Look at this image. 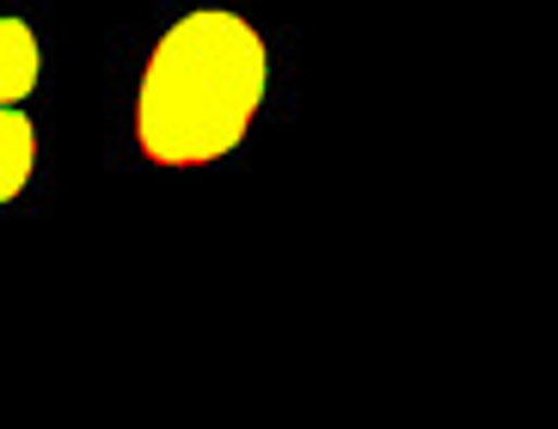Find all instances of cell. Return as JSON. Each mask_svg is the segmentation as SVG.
Here are the masks:
<instances>
[{"label":"cell","mask_w":558,"mask_h":429,"mask_svg":"<svg viewBox=\"0 0 558 429\" xmlns=\"http://www.w3.org/2000/svg\"><path fill=\"white\" fill-rule=\"evenodd\" d=\"M270 81L264 37L240 13H184L154 44L142 99H135V142L160 166H209L240 148Z\"/></svg>","instance_id":"cell-1"},{"label":"cell","mask_w":558,"mask_h":429,"mask_svg":"<svg viewBox=\"0 0 558 429\" xmlns=\"http://www.w3.org/2000/svg\"><path fill=\"white\" fill-rule=\"evenodd\" d=\"M37 166V130L32 117L19 111V105H0V203H13L25 191Z\"/></svg>","instance_id":"cell-2"},{"label":"cell","mask_w":558,"mask_h":429,"mask_svg":"<svg viewBox=\"0 0 558 429\" xmlns=\"http://www.w3.org/2000/svg\"><path fill=\"white\" fill-rule=\"evenodd\" d=\"M37 86V37L25 19H0V105H19Z\"/></svg>","instance_id":"cell-3"}]
</instances>
